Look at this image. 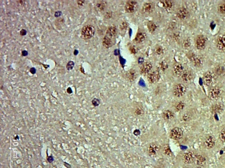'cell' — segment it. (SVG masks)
<instances>
[{"instance_id":"1","label":"cell","mask_w":225,"mask_h":168,"mask_svg":"<svg viewBox=\"0 0 225 168\" xmlns=\"http://www.w3.org/2000/svg\"><path fill=\"white\" fill-rule=\"evenodd\" d=\"M95 33V28L93 25H86L83 27L81 31V38L84 40H89Z\"/></svg>"},{"instance_id":"2","label":"cell","mask_w":225,"mask_h":168,"mask_svg":"<svg viewBox=\"0 0 225 168\" xmlns=\"http://www.w3.org/2000/svg\"><path fill=\"white\" fill-rule=\"evenodd\" d=\"M207 43V39L203 35H199L197 37L195 41V46L198 50L205 49Z\"/></svg>"},{"instance_id":"3","label":"cell","mask_w":225,"mask_h":168,"mask_svg":"<svg viewBox=\"0 0 225 168\" xmlns=\"http://www.w3.org/2000/svg\"><path fill=\"white\" fill-rule=\"evenodd\" d=\"M187 91V88L182 84H178L174 87L173 92L174 95L177 97L183 96Z\"/></svg>"},{"instance_id":"4","label":"cell","mask_w":225,"mask_h":168,"mask_svg":"<svg viewBox=\"0 0 225 168\" xmlns=\"http://www.w3.org/2000/svg\"><path fill=\"white\" fill-rule=\"evenodd\" d=\"M183 132L182 129L179 127H175L171 130L170 136L172 139L174 140H179L183 137Z\"/></svg>"},{"instance_id":"5","label":"cell","mask_w":225,"mask_h":168,"mask_svg":"<svg viewBox=\"0 0 225 168\" xmlns=\"http://www.w3.org/2000/svg\"><path fill=\"white\" fill-rule=\"evenodd\" d=\"M138 4L134 1H129L126 3L125 5V10L128 13H133L137 9Z\"/></svg>"},{"instance_id":"6","label":"cell","mask_w":225,"mask_h":168,"mask_svg":"<svg viewBox=\"0 0 225 168\" xmlns=\"http://www.w3.org/2000/svg\"><path fill=\"white\" fill-rule=\"evenodd\" d=\"M160 149V146L156 143L150 144L148 148V152L150 156L154 157L156 155Z\"/></svg>"},{"instance_id":"7","label":"cell","mask_w":225,"mask_h":168,"mask_svg":"<svg viewBox=\"0 0 225 168\" xmlns=\"http://www.w3.org/2000/svg\"><path fill=\"white\" fill-rule=\"evenodd\" d=\"M161 75L157 71H154L147 75V80L151 84L156 83L160 79Z\"/></svg>"},{"instance_id":"8","label":"cell","mask_w":225,"mask_h":168,"mask_svg":"<svg viewBox=\"0 0 225 168\" xmlns=\"http://www.w3.org/2000/svg\"><path fill=\"white\" fill-rule=\"evenodd\" d=\"M195 158L194 153L192 151H189L184 154L183 156V160L185 163L189 164L192 163Z\"/></svg>"},{"instance_id":"9","label":"cell","mask_w":225,"mask_h":168,"mask_svg":"<svg viewBox=\"0 0 225 168\" xmlns=\"http://www.w3.org/2000/svg\"><path fill=\"white\" fill-rule=\"evenodd\" d=\"M221 94V90L219 87H215L211 89L209 92V98L214 100L219 98Z\"/></svg>"},{"instance_id":"10","label":"cell","mask_w":225,"mask_h":168,"mask_svg":"<svg viewBox=\"0 0 225 168\" xmlns=\"http://www.w3.org/2000/svg\"><path fill=\"white\" fill-rule=\"evenodd\" d=\"M214 82V77L212 73L207 72L204 76V82L206 86H209L212 85Z\"/></svg>"},{"instance_id":"11","label":"cell","mask_w":225,"mask_h":168,"mask_svg":"<svg viewBox=\"0 0 225 168\" xmlns=\"http://www.w3.org/2000/svg\"><path fill=\"white\" fill-rule=\"evenodd\" d=\"M215 139L213 136L209 135L207 137L204 142V146L207 148L210 149L214 147L215 145Z\"/></svg>"},{"instance_id":"12","label":"cell","mask_w":225,"mask_h":168,"mask_svg":"<svg viewBox=\"0 0 225 168\" xmlns=\"http://www.w3.org/2000/svg\"><path fill=\"white\" fill-rule=\"evenodd\" d=\"M216 46L220 50L225 51V35H222L218 38Z\"/></svg>"},{"instance_id":"13","label":"cell","mask_w":225,"mask_h":168,"mask_svg":"<svg viewBox=\"0 0 225 168\" xmlns=\"http://www.w3.org/2000/svg\"><path fill=\"white\" fill-rule=\"evenodd\" d=\"M174 74L177 77H180L184 72V68L180 63H176L175 64L173 69Z\"/></svg>"},{"instance_id":"14","label":"cell","mask_w":225,"mask_h":168,"mask_svg":"<svg viewBox=\"0 0 225 168\" xmlns=\"http://www.w3.org/2000/svg\"><path fill=\"white\" fill-rule=\"evenodd\" d=\"M190 59H191V61H192L195 67H201L203 64V61L201 58L200 56L194 54L191 55V56H190Z\"/></svg>"},{"instance_id":"15","label":"cell","mask_w":225,"mask_h":168,"mask_svg":"<svg viewBox=\"0 0 225 168\" xmlns=\"http://www.w3.org/2000/svg\"><path fill=\"white\" fill-rule=\"evenodd\" d=\"M152 64L150 62H146L142 64L140 68V73L142 74L145 75L150 72L152 68Z\"/></svg>"},{"instance_id":"16","label":"cell","mask_w":225,"mask_h":168,"mask_svg":"<svg viewBox=\"0 0 225 168\" xmlns=\"http://www.w3.org/2000/svg\"><path fill=\"white\" fill-rule=\"evenodd\" d=\"M160 2L162 4L163 8L168 11L172 10L174 6V3L172 1H161Z\"/></svg>"},{"instance_id":"17","label":"cell","mask_w":225,"mask_h":168,"mask_svg":"<svg viewBox=\"0 0 225 168\" xmlns=\"http://www.w3.org/2000/svg\"><path fill=\"white\" fill-rule=\"evenodd\" d=\"M188 14V13L187 10L186 9L183 8V7L179 9L176 12L177 17L179 19H182V20L186 19V18L187 17Z\"/></svg>"},{"instance_id":"18","label":"cell","mask_w":225,"mask_h":168,"mask_svg":"<svg viewBox=\"0 0 225 168\" xmlns=\"http://www.w3.org/2000/svg\"><path fill=\"white\" fill-rule=\"evenodd\" d=\"M154 5L151 2L146 3L142 6V11L145 13H150L154 11Z\"/></svg>"},{"instance_id":"19","label":"cell","mask_w":225,"mask_h":168,"mask_svg":"<svg viewBox=\"0 0 225 168\" xmlns=\"http://www.w3.org/2000/svg\"><path fill=\"white\" fill-rule=\"evenodd\" d=\"M182 80L185 82H188L189 81H191V79H192L193 75L191 73V72L189 70H185L184 71L182 75H181Z\"/></svg>"},{"instance_id":"20","label":"cell","mask_w":225,"mask_h":168,"mask_svg":"<svg viewBox=\"0 0 225 168\" xmlns=\"http://www.w3.org/2000/svg\"><path fill=\"white\" fill-rule=\"evenodd\" d=\"M174 114L169 110H165L162 113L163 118L165 120H169L174 118Z\"/></svg>"},{"instance_id":"21","label":"cell","mask_w":225,"mask_h":168,"mask_svg":"<svg viewBox=\"0 0 225 168\" xmlns=\"http://www.w3.org/2000/svg\"><path fill=\"white\" fill-rule=\"evenodd\" d=\"M117 28L115 26H111L108 29L106 33V36L111 38L114 37L117 34Z\"/></svg>"},{"instance_id":"22","label":"cell","mask_w":225,"mask_h":168,"mask_svg":"<svg viewBox=\"0 0 225 168\" xmlns=\"http://www.w3.org/2000/svg\"><path fill=\"white\" fill-rule=\"evenodd\" d=\"M137 74L135 70L131 69L128 70L126 73L127 78L131 81H134L137 78Z\"/></svg>"},{"instance_id":"23","label":"cell","mask_w":225,"mask_h":168,"mask_svg":"<svg viewBox=\"0 0 225 168\" xmlns=\"http://www.w3.org/2000/svg\"><path fill=\"white\" fill-rule=\"evenodd\" d=\"M112 41L111 38L105 36L103 41V45L105 48H109L112 46Z\"/></svg>"},{"instance_id":"24","label":"cell","mask_w":225,"mask_h":168,"mask_svg":"<svg viewBox=\"0 0 225 168\" xmlns=\"http://www.w3.org/2000/svg\"><path fill=\"white\" fill-rule=\"evenodd\" d=\"M146 35L142 33H139L137 34L135 38V41L138 42H141L145 41Z\"/></svg>"},{"instance_id":"25","label":"cell","mask_w":225,"mask_h":168,"mask_svg":"<svg viewBox=\"0 0 225 168\" xmlns=\"http://www.w3.org/2000/svg\"><path fill=\"white\" fill-rule=\"evenodd\" d=\"M223 110L222 106L220 103L214 105L212 107V110L214 113H220L222 112Z\"/></svg>"},{"instance_id":"26","label":"cell","mask_w":225,"mask_h":168,"mask_svg":"<svg viewBox=\"0 0 225 168\" xmlns=\"http://www.w3.org/2000/svg\"><path fill=\"white\" fill-rule=\"evenodd\" d=\"M147 27H148V30L149 32L151 33H153L155 31L156 29L157 26H156V24L154 22H149L148 23V25H147Z\"/></svg>"},{"instance_id":"27","label":"cell","mask_w":225,"mask_h":168,"mask_svg":"<svg viewBox=\"0 0 225 168\" xmlns=\"http://www.w3.org/2000/svg\"><path fill=\"white\" fill-rule=\"evenodd\" d=\"M215 72L217 75H222L225 72L224 67L222 65H218L216 67V69H215Z\"/></svg>"},{"instance_id":"28","label":"cell","mask_w":225,"mask_h":168,"mask_svg":"<svg viewBox=\"0 0 225 168\" xmlns=\"http://www.w3.org/2000/svg\"><path fill=\"white\" fill-rule=\"evenodd\" d=\"M106 6V2L105 1H100L97 3L96 5V7L99 11H103Z\"/></svg>"},{"instance_id":"29","label":"cell","mask_w":225,"mask_h":168,"mask_svg":"<svg viewBox=\"0 0 225 168\" xmlns=\"http://www.w3.org/2000/svg\"><path fill=\"white\" fill-rule=\"evenodd\" d=\"M196 163L199 165H202L206 161V159L201 155H198L196 158Z\"/></svg>"},{"instance_id":"30","label":"cell","mask_w":225,"mask_h":168,"mask_svg":"<svg viewBox=\"0 0 225 168\" xmlns=\"http://www.w3.org/2000/svg\"><path fill=\"white\" fill-rule=\"evenodd\" d=\"M160 68L162 71H165L169 67L168 63L166 61H163L160 64Z\"/></svg>"},{"instance_id":"31","label":"cell","mask_w":225,"mask_h":168,"mask_svg":"<svg viewBox=\"0 0 225 168\" xmlns=\"http://www.w3.org/2000/svg\"><path fill=\"white\" fill-rule=\"evenodd\" d=\"M184 103L182 101H180L176 105L175 108H176L177 111H181V110H182L184 109Z\"/></svg>"},{"instance_id":"32","label":"cell","mask_w":225,"mask_h":168,"mask_svg":"<svg viewBox=\"0 0 225 168\" xmlns=\"http://www.w3.org/2000/svg\"><path fill=\"white\" fill-rule=\"evenodd\" d=\"M135 114L136 115L138 116L142 115L144 114V110L141 107H138L135 110Z\"/></svg>"},{"instance_id":"33","label":"cell","mask_w":225,"mask_h":168,"mask_svg":"<svg viewBox=\"0 0 225 168\" xmlns=\"http://www.w3.org/2000/svg\"><path fill=\"white\" fill-rule=\"evenodd\" d=\"M75 63L74 61H70L68 62L67 64L66 65V68L68 70H72L75 66Z\"/></svg>"},{"instance_id":"34","label":"cell","mask_w":225,"mask_h":168,"mask_svg":"<svg viewBox=\"0 0 225 168\" xmlns=\"http://www.w3.org/2000/svg\"><path fill=\"white\" fill-rule=\"evenodd\" d=\"M218 11L221 14H225V4H220L218 8Z\"/></svg>"},{"instance_id":"35","label":"cell","mask_w":225,"mask_h":168,"mask_svg":"<svg viewBox=\"0 0 225 168\" xmlns=\"http://www.w3.org/2000/svg\"><path fill=\"white\" fill-rule=\"evenodd\" d=\"M154 51L156 54L158 55H161L163 53V48L161 46H156L155 48Z\"/></svg>"},{"instance_id":"36","label":"cell","mask_w":225,"mask_h":168,"mask_svg":"<svg viewBox=\"0 0 225 168\" xmlns=\"http://www.w3.org/2000/svg\"><path fill=\"white\" fill-rule=\"evenodd\" d=\"M220 138L221 141L225 142V128L222 129L220 133Z\"/></svg>"},{"instance_id":"37","label":"cell","mask_w":225,"mask_h":168,"mask_svg":"<svg viewBox=\"0 0 225 168\" xmlns=\"http://www.w3.org/2000/svg\"><path fill=\"white\" fill-rule=\"evenodd\" d=\"M91 102H92V105H93V106H95V107L99 106L100 103V100L97 98H94L93 99Z\"/></svg>"},{"instance_id":"38","label":"cell","mask_w":225,"mask_h":168,"mask_svg":"<svg viewBox=\"0 0 225 168\" xmlns=\"http://www.w3.org/2000/svg\"><path fill=\"white\" fill-rule=\"evenodd\" d=\"M164 152L165 154L167 155H170L171 153V151L170 149L169 146L166 145L164 147Z\"/></svg>"},{"instance_id":"39","label":"cell","mask_w":225,"mask_h":168,"mask_svg":"<svg viewBox=\"0 0 225 168\" xmlns=\"http://www.w3.org/2000/svg\"><path fill=\"white\" fill-rule=\"evenodd\" d=\"M183 46L185 48H187L190 46V41L188 39H186L183 42Z\"/></svg>"},{"instance_id":"40","label":"cell","mask_w":225,"mask_h":168,"mask_svg":"<svg viewBox=\"0 0 225 168\" xmlns=\"http://www.w3.org/2000/svg\"><path fill=\"white\" fill-rule=\"evenodd\" d=\"M128 26V24L126 22H124L120 25V29L122 30L126 29L127 28Z\"/></svg>"},{"instance_id":"41","label":"cell","mask_w":225,"mask_h":168,"mask_svg":"<svg viewBox=\"0 0 225 168\" xmlns=\"http://www.w3.org/2000/svg\"><path fill=\"white\" fill-rule=\"evenodd\" d=\"M112 16V12H110V11H108L105 14V18H107V19H109V18H111Z\"/></svg>"},{"instance_id":"42","label":"cell","mask_w":225,"mask_h":168,"mask_svg":"<svg viewBox=\"0 0 225 168\" xmlns=\"http://www.w3.org/2000/svg\"><path fill=\"white\" fill-rule=\"evenodd\" d=\"M47 161H48V163H52L53 161H54V158L52 155L48 156V158H47Z\"/></svg>"},{"instance_id":"43","label":"cell","mask_w":225,"mask_h":168,"mask_svg":"<svg viewBox=\"0 0 225 168\" xmlns=\"http://www.w3.org/2000/svg\"><path fill=\"white\" fill-rule=\"evenodd\" d=\"M27 34V31L25 29H23L20 32V34L22 36H26Z\"/></svg>"},{"instance_id":"44","label":"cell","mask_w":225,"mask_h":168,"mask_svg":"<svg viewBox=\"0 0 225 168\" xmlns=\"http://www.w3.org/2000/svg\"><path fill=\"white\" fill-rule=\"evenodd\" d=\"M62 12L61 11H57L55 12V16L56 17H58L62 15Z\"/></svg>"},{"instance_id":"45","label":"cell","mask_w":225,"mask_h":168,"mask_svg":"<svg viewBox=\"0 0 225 168\" xmlns=\"http://www.w3.org/2000/svg\"><path fill=\"white\" fill-rule=\"evenodd\" d=\"M189 116L187 114H184L183 116V119L185 121L187 120H188L189 119Z\"/></svg>"},{"instance_id":"46","label":"cell","mask_w":225,"mask_h":168,"mask_svg":"<svg viewBox=\"0 0 225 168\" xmlns=\"http://www.w3.org/2000/svg\"><path fill=\"white\" fill-rule=\"evenodd\" d=\"M30 72L31 74H34L36 73V69L35 68H30Z\"/></svg>"},{"instance_id":"47","label":"cell","mask_w":225,"mask_h":168,"mask_svg":"<svg viewBox=\"0 0 225 168\" xmlns=\"http://www.w3.org/2000/svg\"><path fill=\"white\" fill-rule=\"evenodd\" d=\"M28 52L27 51L23 50L22 52V55L23 56H26L28 55Z\"/></svg>"},{"instance_id":"48","label":"cell","mask_w":225,"mask_h":168,"mask_svg":"<svg viewBox=\"0 0 225 168\" xmlns=\"http://www.w3.org/2000/svg\"><path fill=\"white\" fill-rule=\"evenodd\" d=\"M66 92L68 94H71L73 93V90L71 87H68L66 89Z\"/></svg>"},{"instance_id":"49","label":"cell","mask_w":225,"mask_h":168,"mask_svg":"<svg viewBox=\"0 0 225 168\" xmlns=\"http://www.w3.org/2000/svg\"><path fill=\"white\" fill-rule=\"evenodd\" d=\"M84 2H85V1H77V4L79 5H83V4H84Z\"/></svg>"},{"instance_id":"50","label":"cell","mask_w":225,"mask_h":168,"mask_svg":"<svg viewBox=\"0 0 225 168\" xmlns=\"http://www.w3.org/2000/svg\"><path fill=\"white\" fill-rule=\"evenodd\" d=\"M64 165H65V166H66V167H67V168H71V165H70V164L67 163H66V162H64Z\"/></svg>"},{"instance_id":"51","label":"cell","mask_w":225,"mask_h":168,"mask_svg":"<svg viewBox=\"0 0 225 168\" xmlns=\"http://www.w3.org/2000/svg\"><path fill=\"white\" fill-rule=\"evenodd\" d=\"M78 51L77 50H75L74 52V54L75 55L77 56L78 54Z\"/></svg>"},{"instance_id":"52","label":"cell","mask_w":225,"mask_h":168,"mask_svg":"<svg viewBox=\"0 0 225 168\" xmlns=\"http://www.w3.org/2000/svg\"><path fill=\"white\" fill-rule=\"evenodd\" d=\"M80 70H81V72H82V73L84 74H85V71H84V68H83V67H82V66H81V67Z\"/></svg>"},{"instance_id":"53","label":"cell","mask_w":225,"mask_h":168,"mask_svg":"<svg viewBox=\"0 0 225 168\" xmlns=\"http://www.w3.org/2000/svg\"><path fill=\"white\" fill-rule=\"evenodd\" d=\"M201 168V167H196V168Z\"/></svg>"},{"instance_id":"54","label":"cell","mask_w":225,"mask_h":168,"mask_svg":"<svg viewBox=\"0 0 225 168\" xmlns=\"http://www.w3.org/2000/svg\"></svg>"}]
</instances>
